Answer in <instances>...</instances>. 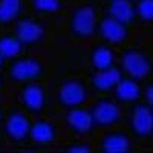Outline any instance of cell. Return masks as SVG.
<instances>
[{
  "label": "cell",
  "instance_id": "cell-1",
  "mask_svg": "<svg viewBox=\"0 0 153 153\" xmlns=\"http://www.w3.org/2000/svg\"><path fill=\"white\" fill-rule=\"evenodd\" d=\"M5 76L14 84L42 81L45 78V63L40 57L35 55H19L6 63Z\"/></svg>",
  "mask_w": 153,
  "mask_h": 153
},
{
  "label": "cell",
  "instance_id": "cell-2",
  "mask_svg": "<svg viewBox=\"0 0 153 153\" xmlns=\"http://www.w3.org/2000/svg\"><path fill=\"white\" fill-rule=\"evenodd\" d=\"M97 19L98 12L94 2L74 6L68 16V29L71 38L76 43L89 40L95 34Z\"/></svg>",
  "mask_w": 153,
  "mask_h": 153
},
{
  "label": "cell",
  "instance_id": "cell-3",
  "mask_svg": "<svg viewBox=\"0 0 153 153\" xmlns=\"http://www.w3.org/2000/svg\"><path fill=\"white\" fill-rule=\"evenodd\" d=\"M118 63L124 75L133 76L136 80H147L153 68L150 51L147 48H138V46L123 48L118 55Z\"/></svg>",
  "mask_w": 153,
  "mask_h": 153
},
{
  "label": "cell",
  "instance_id": "cell-4",
  "mask_svg": "<svg viewBox=\"0 0 153 153\" xmlns=\"http://www.w3.org/2000/svg\"><path fill=\"white\" fill-rule=\"evenodd\" d=\"M127 132L135 141L149 143L152 139L153 132V112L152 104L143 100H138L129 104V113H127Z\"/></svg>",
  "mask_w": 153,
  "mask_h": 153
},
{
  "label": "cell",
  "instance_id": "cell-5",
  "mask_svg": "<svg viewBox=\"0 0 153 153\" xmlns=\"http://www.w3.org/2000/svg\"><path fill=\"white\" fill-rule=\"evenodd\" d=\"M89 110H91L92 121L97 129L117 127L124 120V115L121 112V104L110 94L100 95L97 100H94Z\"/></svg>",
  "mask_w": 153,
  "mask_h": 153
},
{
  "label": "cell",
  "instance_id": "cell-6",
  "mask_svg": "<svg viewBox=\"0 0 153 153\" xmlns=\"http://www.w3.org/2000/svg\"><path fill=\"white\" fill-rule=\"evenodd\" d=\"M17 104L19 107L29 113L31 117H38L42 115L48 107V92L46 87L42 84V81H34V83H23L17 87Z\"/></svg>",
  "mask_w": 153,
  "mask_h": 153
},
{
  "label": "cell",
  "instance_id": "cell-7",
  "mask_svg": "<svg viewBox=\"0 0 153 153\" xmlns=\"http://www.w3.org/2000/svg\"><path fill=\"white\" fill-rule=\"evenodd\" d=\"M31 115L23 112L19 106L6 110L5 120L0 126L3 139H8L14 144H26L29 139V129H31Z\"/></svg>",
  "mask_w": 153,
  "mask_h": 153
},
{
  "label": "cell",
  "instance_id": "cell-8",
  "mask_svg": "<svg viewBox=\"0 0 153 153\" xmlns=\"http://www.w3.org/2000/svg\"><path fill=\"white\" fill-rule=\"evenodd\" d=\"M91 97V87L87 81L83 78H71L63 83L55 94V98L58 104L65 109L74 107V106H81Z\"/></svg>",
  "mask_w": 153,
  "mask_h": 153
},
{
  "label": "cell",
  "instance_id": "cell-9",
  "mask_svg": "<svg viewBox=\"0 0 153 153\" xmlns=\"http://www.w3.org/2000/svg\"><path fill=\"white\" fill-rule=\"evenodd\" d=\"M14 32L22 40L26 51H32L38 46H42L45 42L46 28L45 25L34 16H22L16 22V29Z\"/></svg>",
  "mask_w": 153,
  "mask_h": 153
},
{
  "label": "cell",
  "instance_id": "cell-10",
  "mask_svg": "<svg viewBox=\"0 0 153 153\" xmlns=\"http://www.w3.org/2000/svg\"><path fill=\"white\" fill-rule=\"evenodd\" d=\"M95 34L103 43L107 45H123L130 37L132 31L126 28L123 23L109 16H98L95 25Z\"/></svg>",
  "mask_w": 153,
  "mask_h": 153
},
{
  "label": "cell",
  "instance_id": "cell-11",
  "mask_svg": "<svg viewBox=\"0 0 153 153\" xmlns=\"http://www.w3.org/2000/svg\"><path fill=\"white\" fill-rule=\"evenodd\" d=\"M98 152L103 153H127L135 149V139L123 129H106L97 143Z\"/></svg>",
  "mask_w": 153,
  "mask_h": 153
},
{
  "label": "cell",
  "instance_id": "cell-12",
  "mask_svg": "<svg viewBox=\"0 0 153 153\" xmlns=\"http://www.w3.org/2000/svg\"><path fill=\"white\" fill-rule=\"evenodd\" d=\"M60 139V126L48 118H37L32 121L29 129V139L34 146L40 149L52 147Z\"/></svg>",
  "mask_w": 153,
  "mask_h": 153
},
{
  "label": "cell",
  "instance_id": "cell-13",
  "mask_svg": "<svg viewBox=\"0 0 153 153\" xmlns=\"http://www.w3.org/2000/svg\"><path fill=\"white\" fill-rule=\"evenodd\" d=\"M103 14L118 20L130 31L138 23L136 6L132 0H103Z\"/></svg>",
  "mask_w": 153,
  "mask_h": 153
},
{
  "label": "cell",
  "instance_id": "cell-14",
  "mask_svg": "<svg viewBox=\"0 0 153 153\" xmlns=\"http://www.w3.org/2000/svg\"><path fill=\"white\" fill-rule=\"evenodd\" d=\"M65 123L68 126L69 132L75 136H87L97 129L92 121L91 110L84 104L68 107L66 115H65Z\"/></svg>",
  "mask_w": 153,
  "mask_h": 153
},
{
  "label": "cell",
  "instance_id": "cell-15",
  "mask_svg": "<svg viewBox=\"0 0 153 153\" xmlns=\"http://www.w3.org/2000/svg\"><path fill=\"white\" fill-rule=\"evenodd\" d=\"M121 75H123V72H121L120 66L115 65L109 69L94 72L91 75V78H89L87 84L98 97L100 95H109L115 89V86L118 84Z\"/></svg>",
  "mask_w": 153,
  "mask_h": 153
},
{
  "label": "cell",
  "instance_id": "cell-16",
  "mask_svg": "<svg viewBox=\"0 0 153 153\" xmlns=\"http://www.w3.org/2000/svg\"><path fill=\"white\" fill-rule=\"evenodd\" d=\"M113 98L118 101L120 104H132L135 101L141 100V94H143V83L141 80H136L133 76L129 75H121V78L118 81V84L113 89Z\"/></svg>",
  "mask_w": 153,
  "mask_h": 153
},
{
  "label": "cell",
  "instance_id": "cell-17",
  "mask_svg": "<svg viewBox=\"0 0 153 153\" xmlns=\"http://www.w3.org/2000/svg\"><path fill=\"white\" fill-rule=\"evenodd\" d=\"M91 65L92 72H100L109 69L117 65V52L112 45L107 43H100L92 48L91 51Z\"/></svg>",
  "mask_w": 153,
  "mask_h": 153
},
{
  "label": "cell",
  "instance_id": "cell-18",
  "mask_svg": "<svg viewBox=\"0 0 153 153\" xmlns=\"http://www.w3.org/2000/svg\"><path fill=\"white\" fill-rule=\"evenodd\" d=\"M25 52H26V48L14 31L0 32V54L6 58V61L23 55Z\"/></svg>",
  "mask_w": 153,
  "mask_h": 153
},
{
  "label": "cell",
  "instance_id": "cell-19",
  "mask_svg": "<svg viewBox=\"0 0 153 153\" xmlns=\"http://www.w3.org/2000/svg\"><path fill=\"white\" fill-rule=\"evenodd\" d=\"M23 16L22 0H0V23L2 28H9Z\"/></svg>",
  "mask_w": 153,
  "mask_h": 153
},
{
  "label": "cell",
  "instance_id": "cell-20",
  "mask_svg": "<svg viewBox=\"0 0 153 153\" xmlns=\"http://www.w3.org/2000/svg\"><path fill=\"white\" fill-rule=\"evenodd\" d=\"M29 5L35 17L57 16L65 8L63 0H29Z\"/></svg>",
  "mask_w": 153,
  "mask_h": 153
},
{
  "label": "cell",
  "instance_id": "cell-21",
  "mask_svg": "<svg viewBox=\"0 0 153 153\" xmlns=\"http://www.w3.org/2000/svg\"><path fill=\"white\" fill-rule=\"evenodd\" d=\"M138 22L152 23L153 20V0H138L135 3Z\"/></svg>",
  "mask_w": 153,
  "mask_h": 153
},
{
  "label": "cell",
  "instance_id": "cell-22",
  "mask_svg": "<svg viewBox=\"0 0 153 153\" xmlns=\"http://www.w3.org/2000/svg\"><path fill=\"white\" fill-rule=\"evenodd\" d=\"M60 152H63V153H91V152H94V147L89 141L75 139V141H71L66 146H63L60 149Z\"/></svg>",
  "mask_w": 153,
  "mask_h": 153
},
{
  "label": "cell",
  "instance_id": "cell-23",
  "mask_svg": "<svg viewBox=\"0 0 153 153\" xmlns=\"http://www.w3.org/2000/svg\"><path fill=\"white\" fill-rule=\"evenodd\" d=\"M141 100L146 101V103L152 104L153 103V81L149 76L147 81L143 84V94H141Z\"/></svg>",
  "mask_w": 153,
  "mask_h": 153
},
{
  "label": "cell",
  "instance_id": "cell-24",
  "mask_svg": "<svg viewBox=\"0 0 153 153\" xmlns=\"http://www.w3.org/2000/svg\"><path fill=\"white\" fill-rule=\"evenodd\" d=\"M5 115H6V110H5V107L2 104H0V126H2V123L5 120Z\"/></svg>",
  "mask_w": 153,
  "mask_h": 153
},
{
  "label": "cell",
  "instance_id": "cell-25",
  "mask_svg": "<svg viewBox=\"0 0 153 153\" xmlns=\"http://www.w3.org/2000/svg\"><path fill=\"white\" fill-rule=\"evenodd\" d=\"M3 89H5V76L3 74H0V94L3 92Z\"/></svg>",
  "mask_w": 153,
  "mask_h": 153
},
{
  "label": "cell",
  "instance_id": "cell-26",
  "mask_svg": "<svg viewBox=\"0 0 153 153\" xmlns=\"http://www.w3.org/2000/svg\"><path fill=\"white\" fill-rule=\"evenodd\" d=\"M6 58L2 55V54H0V69H5V66H6Z\"/></svg>",
  "mask_w": 153,
  "mask_h": 153
},
{
  "label": "cell",
  "instance_id": "cell-27",
  "mask_svg": "<svg viewBox=\"0 0 153 153\" xmlns=\"http://www.w3.org/2000/svg\"><path fill=\"white\" fill-rule=\"evenodd\" d=\"M2 139H3V136L0 135V149H2Z\"/></svg>",
  "mask_w": 153,
  "mask_h": 153
},
{
  "label": "cell",
  "instance_id": "cell-28",
  "mask_svg": "<svg viewBox=\"0 0 153 153\" xmlns=\"http://www.w3.org/2000/svg\"><path fill=\"white\" fill-rule=\"evenodd\" d=\"M2 29H3V28H2V23H0V32H2Z\"/></svg>",
  "mask_w": 153,
  "mask_h": 153
},
{
  "label": "cell",
  "instance_id": "cell-29",
  "mask_svg": "<svg viewBox=\"0 0 153 153\" xmlns=\"http://www.w3.org/2000/svg\"><path fill=\"white\" fill-rule=\"evenodd\" d=\"M132 2H135V3H136V2H138V0H132Z\"/></svg>",
  "mask_w": 153,
  "mask_h": 153
},
{
  "label": "cell",
  "instance_id": "cell-30",
  "mask_svg": "<svg viewBox=\"0 0 153 153\" xmlns=\"http://www.w3.org/2000/svg\"><path fill=\"white\" fill-rule=\"evenodd\" d=\"M66 2H72V0H66Z\"/></svg>",
  "mask_w": 153,
  "mask_h": 153
},
{
  "label": "cell",
  "instance_id": "cell-31",
  "mask_svg": "<svg viewBox=\"0 0 153 153\" xmlns=\"http://www.w3.org/2000/svg\"><path fill=\"white\" fill-rule=\"evenodd\" d=\"M91 2H94V0H91Z\"/></svg>",
  "mask_w": 153,
  "mask_h": 153
}]
</instances>
